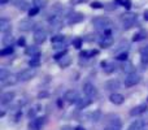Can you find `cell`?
I'll return each instance as SVG.
<instances>
[{
    "mask_svg": "<svg viewBox=\"0 0 148 130\" xmlns=\"http://www.w3.org/2000/svg\"><path fill=\"white\" fill-rule=\"evenodd\" d=\"M92 25L95 26L96 30L107 31L108 29L110 28V25H112V21H110L108 17H96L92 20Z\"/></svg>",
    "mask_w": 148,
    "mask_h": 130,
    "instance_id": "6da1fadb",
    "label": "cell"
},
{
    "mask_svg": "<svg viewBox=\"0 0 148 130\" xmlns=\"http://www.w3.org/2000/svg\"><path fill=\"white\" fill-rule=\"evenodd\" d=\"M35 74H36L35 68H29V69H25V70L20 72L18 76H17V78L20 79V81H22V82H26V81H30L31 78H34Z\"/></svg>",
    "mask_w": 148,
    "mask_h": 130,
    "instance_id": "7a4b0ae2",
    "label": "cell"
},
{
    "mask_svg": "<svg viewBox=\"0 0 148 130\" xmlns=\"http://www.w3.org/2000/svg\"><path fill=\"white\" fill-rule=\"evenodd\" d=\"M121 21L123 23V28L129 29L134 25V22L136 21V14H131V13H127V14H122L121 16Z\"/></svg>",
    "mask_w": 148,
    "mask_h": 130,
    "instance_id": "3957f363",
    "label": "cell"
},
{
    "mask_svg": "<svg viewBox=\"0 0 148 130\" xmlns=\"http://www.w3.org/2000/svg\"><path fill=\"white\" fill-rule=\"evenodd\" d=\"M46 36H47L46 30H43L42 28H36L35 33H34V42H35L36 44H42L46 41Z\"/></svg>",
    "mask_w": 148,
    "mask_h": 130,
    "instance_id": "277c9868",
    "label": "cell"
},
{
    "mask_svg": "<svg viewBox=\"0 0 148 130\" xmlns=\"http://www.w3.org/2000/svg\"><path fill=\"white\" fill-rule=\"evenodd\" d=\"M140 81V76L136 73H130L127 74V77L125 78V85L127 87H131V86H135L136 83H139Z\"/></svg>",
    "mask_w": 148,
    "mask_h": 130,
    "instance_id": "5b68a950",
    "label": "cell"
},
{
    "mask_svg": "<svg viewBox=\"0 0 148 130\" xmlns=\"http://www.w3.org/2000/svg\"><path fill=\"white\" fill-rule=\"evenodd\" d=\"M14 95L16 94L13 91H7V92H4V94H1V96H0V104L1 105L9 104V103L14 99Z\"/></svg>",
    "mask_w": 148,
    "mask_h": 130,
    "instance_id": "8992f818",
    "label": "cell"
},
{
    "mask_svg": "<svg viewBox=\"0 0 148 130\" xmlns=\"http://www.w3.org/2000/svg\"><path fill=\"white\" fill-rule=\"evenodd\" d=\"M64 99L66 100L68 103H77L79 100V96H78V92L75 90H69V91L65 92L64 95Z\"/></svg>",
    "mask_w": 148,
    "mask_h": 130,
    "instance_id": "52a82bcc",
    "label": "cell"
},
{
    "mask_svg": "<svg viewBox=\"0 0 148 130\" xmlns=\"http://www.w3.org/2000/svg\"><path fill=\"white\" fill-rule=\"evenodd\" d=\"M83 92L87 98H92V96H95V94H96V89H95V86L92 83L87 82V83L83 85Z\"/></svg>",
    "mask_w": 148,
    "mask_h": 130,
    "instance_id": "ba28073f",
    "label": "cell"
},
{
    "mask_svg": "<svg viewBox=\"0 0 148 130\" xmlns=\"http://www.w3.org/2000/svg\"><path fill=\"white\" fill-rule=\"evenodd\" d=\"M109 100H110V103H113V104L120 105L125 102V96H123L122 94H118V92H113V94L109 96Z\"/></svg>",
    "mask_w": 148,
    "mask_h": 130,
    "instance_id": "9c48e42d",
    "label": "cell"
},
{
    "mask_svg": "<svg viewBox=\"0 0 148 130\" xmlns=\"http://www.w3.org/2000/svg\"><path fill=\"white\" fill-rule=\"evenodd\" d=\"M83 18H84V16L82 13H72L70 16H68V23L69 25H74V23L81 22Z\"/></svg>",
    "mask_w": 148,
    "mask_h": 130,
    "instance_id": "30bf717a",
    "label": "cell"
},
{
    "mask_svg": "<svg viewBox=\"0 0 148 130\" xmlns=\"http://www.w3.org/2000/svg\"><path fill=\"white\" fill-rule=\"evenodd\" d=\"M146 111H147V105L146 104H139V105L134 107L133 109L130 111V116H133V117H135V116H140L142 113H144Z\"/></svg>",
    "mask_w": 148,
    "mask_h": 130,
    "instance_id": "8fae6325",
    "label": "cell"
},
{
    "mask_svg": "<svg viewBox=\"0 0 148 130\" xmlns=\"http://www.w3.org/2000/svg\"><path fill=\"white\" fill-rule=\"evenodd\" d=\"M18 26H20V30L21 31H30L31 29L34 28V22L27 18V20H22V21H21Z\"/></svg>",
    "mask_w": 148,
    "mask_h": 130,
    "instance_id": "7c38bea8",
    "label": "cell"
},
{
    "mask_svg": "<svg viewBox=\"0 0 148 130\" xmlns=\"http://www.w3.org/2000/svg\"><path fill=\"white\" fill-rule=\"evenodd\" d=\"M113 43V38L110 36L109 31H107V35L103 36V39L100 41V47H103V48H108V47H110Z\"/></svg>",
    "mask_w": 148,
    "mask_h": 130,
    "instance_id": "4fadbf2b",
    "label": "cell"
},
{
    "mask_svg": "<svg viewBox=\"0 0 148 130\" xmlns=\"http://www.w3.org/2000/svg\"><path fill=\"white\" fill-rule=\"evenodd\" d=\"M44 121H46V118L44 117H39V118L33 120V122L30 124V130H39L42 126H43Z\"/></svg>",
    "mask_w": 148,
    "mask_h": 130,
    "instance_id": "5bb4252c",
    "label": "cell"
},
{
    "mask_svg": "<svg viewBox=\"0 0 148 130\" xmlns=\"http://www.w3.org/2000/svg\"><path fill=\"white\" fill-rule=\"evenodd\" d=\"M49 23H51V28L60 29L62 26V20L59 16H52V17L49 18Z\"/></svg>",
    "mask_w": 148,
    "mask_h": 130,
    "instance_id": "9a60e30c",
    "label": "cell"
},
{
    "mask_svg": "<svg viewBox=\"0 0 148 130\" xmlns=\"http://www.w3.org/2000/svg\"><path fill=\"white\" fill-rule=\"evenodd\" d=\"M105 89L109 90V91H116L117 89H120V82L117 79H110L105 83Z\"/></svg>",
    "mask_w": 148,
    "mask_h": 130,
    "instance_id": "2e32d148",
    "label": "cell"
},
{
    "mask_svg": "<svg viewBox=\"0 0 148 130\" xmlns=\"http://www.w3.org/2000/svg\"><path fill=\"white\" fill-rule=\"evenodd\" d=\"M13 42H14V38L12 36V34L5 33V35L3 36V41H1L3 46H4V47H10V46H12Z\"/></svg>",
    "mask_w": 148,
    "mask_h": 130,
    "instance_id": "e0dca14e",
    "label": "cell"
},
{
    "mask_svg": "<svg viewBox=\"0 0 148 130\" xmlns=\"http://www.w3.org/2000/svg\"><path fill=\"white\" fill-rule=\"evenodd\" d=\"M57 61H59V65L61 66V68H68V66L72 64V57L65 55L64 57H61V59L57 60Z\"/></svg>",
    "mask_w": 148,
    "mask_h": 130,
    "instance_id": "ac0fdd59",
    "label": "cell"
},
{
    "mask_svg": "<svg viewBox=\"0 0 148 130\" xmlns=\"http://www.w3.org/2000/svg\"><path fill=\"white\" fill-rule=\"evenodd\" d=\"M0 30L3 31V33H8V31L10 30V22L8 20H5V18H1L0 20Z\"/></svg>",
    "mask_w": 148,
    "mask_h": 130,
    "instance_id": "d6986e66",
    "label": "cell"
},
{
    "mask_svg": "<svg viewBox=\"0 0 148 130\" xmlns=\"http://www.w3.org/2000/svg\"><path fill=\"white\" fill-rule=\"evenodd\" d=\"M109 130H121V121L118 117H114L112 121L109 122Z\"/></svg>",
    "mask_w": 148,
    "mask_h": 130,
    "instance_id": "ffe728a7",
    "label": "cell"
},
{
    "mask_svg": "<svg viewBox=\"0 0 148 130\" xmlns=\"http://www.w3.org/2000/svg\"><path fill=\"white\" fill-rule=\"evenodd\" d=\"M17 79L18 78H16L14 76H9V77H7L4 81H1V86L7 87V86H10V85H14L16 82H17Z\"/></svg>",
    "mask_w": 148,
    "mask_h": 130,
    "instance_id": "44dd1931",
    "label": "cell"
},
{
    "mask_svg": "<svg viewBox=\"0 0 148 130\" xmlns=\"http://www.w3.org/2000/svg\"><path fill=\"white\" fill-rule=\"evenodd\" d=\"M144 121H140V120H135L133 124L130 125L129 130H143V126H144Z\"/></svg>",
    "mask_w": 148,
    "mask_h": 130,
    "instance_id": "7402d4cb",
    "label": "cell"
},
{
    "mask_svg": "<svg viewBox=\"0 0 148 130\" xmlns=\"http://www.w3.org/2000/svg\"><path fill=\"white\" fill-rule=\"evenodd\" d=\"M90 103H91V100H90V98H84V99H79L78 102H77V105H78L79 109H82V108H86L87 105H90Z\"/></svg>",
    "mask_w": 148,
    "mask_h": 130,
    "instance_id": "603a6c76",
    "label": "cell"
},
{
    "mask_svg": "<svg viewBox=\"0 0 148 130\" xmlns=\"http://www.w3.org/2000/svg\"><path fill=\"white\" fill-rule=\"evenodd\" d=\"M103 66H104V70L105 73H113V72L116 70V64H113V63H109V64H107V63H103Z\"/></svg>",
    "mask_w": 148,
    "mask_h": 130,
    "instance_id": "cb8c5ba5",
    "label": "cell"
},
{
    "mask_svg": "<svg viewBox=\"0 0 148 130\" xmlns=\"http://www.w3.org/2000/svg\"><path fill=\"white\" fill-rule=\"evenodd\" d=\"M14 4H16V7H17L18 9H21V10H25L26 8H27V5H29L25 0H16Z\"/></svg>",
    "mask_w": 148,
    "mask_h": 130,
    "instance_id": "d4e9b609",
    "label": "cell"
},
{
    "mask_svg": "<svg viewBox=\"0 0 148 130\" xmlns=\"http://www.w3.org/2000/svg\"><path fill=\"white\" fill-rule=\"evenodd\" d=\"M26 54L31 55V57L39 56V52H38V50H36V47H27V48H26Z\"/></svg>",
    "mask_w": 148,
    "mask_h": 130,
    "instance_id": "484cf974",
    "label": "cell"
},
{
    "mask_svg": "<svg viewBox=\"0 0 148 130\" xmlns=\"http://www.w3.org/2000/svg\"><path fill=\"white\" fill-rule=\"evenodd\" d=\"M13 54V47H5V48H3L1 51H0V56H7V55H10Z\"/></svg>",
    "mask_w": 148,
    "mask_h": 130,
    "instance_id": "4316f807",
    "label": "cell"
},
{
    "mask_svg": "<svg viewBox=\"0 0 148 130\" xmlns=\"http://www.w3.org/2000/svg\"><path fill=\"white\" fill-rule=\"evenodd\" d=\"M39 63H40V60H39V56H34V57H31V60L29 61V64H30L31 68H36V66L39 65Z\"/></svg>",
    "mask_w": 148,
    "mask_h": 130,
    "instance_id": "83f0119b",
    "label": "cell"
},
{
    "mask_svg": "<svg viewBox=\"0 0 148 130\" xmlns=\"http://www.w3.org/2000/svg\"><path fill=\"white\" fill-rule=\"evenodd\" d=\"M146 31H140V33H138V34H135V35H134V42H138V41H142V39H144L146 38Z\"/></svg>",
    "mask_w": 148,
    "mask_h": 130,
    "instance_id": "f1b7e54d",
    "label": "cell"
},
{
    "mask_svg": "<svg viewBox=\"0 0 148 130\" xmlns=\"http://www.w3.org/2000/svg\"><path fill=\"white\" fill-rule=\"evenodd\" d=\"M46 4H47V0H34V7H36V8L44 7Z\"/></svg>",
    "mask_w": 148,
    "mask_h": 130,
    "instance_id": "f546056e",
    "label": "cell"
},
{
    "mask_svg": "<svg viewBox=\"0 0 148 130\" xmlns=\"http://www.w3.org/2000/svg\"><path fill=\"white\" fill-rule=\"evenodd\" d=\"M9 76L10 74L8 73V70H5V69H1V70H0V81H4V79Z\"/></svg>",
    "mask_w": 148,
    "mask_h": 130,
    "instance_id": "4dcf8cb0",
    "label": "cell"
},
{
    "mask_svg": "<svg viewBox=\"0 0 148 130\" xmlns=\"http://www.w3.org/2000/svg\"><path fill=\"white\" fill-rule=\"evenodd\" d=\"M64 41V35H56L52 38V43H59V42Z\"/></svg>",
    "mask_w": 148,
    "mask_h": 130,
    "instance_id": "1f68e13d",
    "label": "cell"
},
{
    "mask_svg": "<svg viewBox=\"0 0 148 130\" xmlns=\"http://www.w3.org/2000/svg\"><path fill=\"white\" fill-rule=\"evenodd\" d=\"M38 108H39L38 105H35V107L33 108V111L30 109V112H29V117H33V116H35V113H36V112H38V111H39Z\"/></svg>",
    "mask_w": 148,
    "mask_h": 130,
    "instance_id": "d6a6232c",
    "label": "cell"
},
{
    "mask_svg": "<svg viewBox=\"0 0 148 130\" xmlns=\"http://www.w3.org/2000/svg\"><path fill=\"white\" fill-rule=\"evenodd\" d=\"M65 55H66V51H61V52H59V54L55 55V59H56V60H60L61 57H64Z\"/></svg>",
    "mask_w": 148,
    "mask_h": 130,
    "instance_id": "836d02e7",
    "label": "cell"
},
{
    "mask_svg": "<svg viewBox=\"0 0 148 130\" xmlns=\"http://www.w3.org/2000/svg\"><path fill=\"white\" fill-rule=\"evenodd\" d=\"M39 12V8H36V7H34V8H31L30 10H29V14L30 16H35L36 13Z\"/></svg>",
    "mask_w": 148,
    "mask_h": 130,
    "instance_id": "e575fe53",
    "label": "cell"
},
{
    "mask_svg": "<svg viewBox=\"0 0 148 130\" xmlns=\"http://www.w3.org/2000/svg\"><path fill=\"white\" fill-rule=\"evenodd\" d=\"M92 55H96V51H88V52H82L81 56H92Z\"/></svg>",
    "mask_w": 148,
    "mask_h": 130,
    "instance_id": "d590c367",
    "label": "cell"
},
{
    "mask_svg": "<svg viewBox=\"0 0 148 130\" xmlns=\"http://www.w3.org/2000/svg\"><path fill=\"white\" fill-rule=\"evenodd\" d=\"M91 7L95 8V9H99V8H103V4L101 3H99V1H95V3H92L91 4Z\"/></svg>",
    "mask_w": 148,
    "mask_h": 130,
    "instance_id": "8d00e7d4",
    "label": "cell"
},
{
    "mask_svg": "<svg viewBox=\"0 0 148 130\" xmlns=\"http://www.w3.org/2000/svg\"><path fill=\"white\" fill-rule=\"evenodd\" d=\"M99 116H100V112H99V111H96L95 113H92V116H91V117H92V121H97V120H99Z\"/></svg>",
    "mask_w": 148,
    "mask_h": 130,
    "instance_id": "74e56055",
    "label": "cell"
},
{
    "mask_svg": "<svg viewBox=\"0 0 148 130\" xmlns=\"http://www.w3.org/2000/svg\"><path fill=\"white\" fill-rule=\"evenodd\" d=\"M117 59L118 60H126V59H127V54H126V52H125V54H121Z\"/></svg>",
    "mask_w": 148,
    "mask_h": 130,
    "instance_id": "f35d334b",
    "label": "cell"
},
{
    "mask_svg": "<svg viewBox=\"0 0 148 130\" xmlns=\"http://www.w3.org/2000/svg\"><path fill=\"white\" fill-rule=\"evenodd\" d=\"M61 130H74V129H73V126H70V125H65L61 128Z\"/></svg>",
    "mask_w": 148,
    "mask_h": 130,
    "instance_id": "ab89813d",
    "label": "cell"
},
{
    "mask_svg": "<svg viewBox=\"0 0 148 130\" xmlns=\"http://www.w3.org/2000/svg\"><path fill=\"white\" fill-rule=\"evenodd\" d=\"M74 44H75L77 48H79V47H81V39H77V41H74Z\"/></svg>",
    "mask_w": 148,
    "mask_h": 130,
    "instance_id": "60d3db41",
    "label": "cell"
},
{
    "mask_svg": "<svg viewBox=\"0 0 148 130\" xmlns=\"http://www.w3.org/2000/svg\"><path fill=\"white\" fill-rule=\"evenodd\" d=\"M142 61H143V63H148V55H143V56H142Z\"/></svg>",
    "mask_w": 148,
    "mask_h": 130,
    "instance_id": "b9f144b4",
    "label": "cell"
},
{
    "mask_svg": "<svg viewBox=\"0 0 148 130\" xmlns=\"http://www.w3.org/2000/svg\"><path fill=\"white\" fill-rule=\"evenodd\" d=\"M18 44H20V46H23V44H25V39L21 38L20 41H18Z\"/></svg>",
    "mask_w": 148,
    "mask_h": 130,
    "instance_id": "7bdbcfd3",
    "label": "cell"
},
{
    "mask_svg": "<svg viewBox=\"0 0 148 130\" xmlns=\"http://www.w3.org/2000/svg\"><path fill=\"white\" fill-rule=\"evenodd\" d=\"M8 1H9V0H0V4H1V5H4L5 3H8Z\"/></svg>",
    "mask_w": 148,
    "mask_h": 130,
    "instance_id": "ee69618b",
    "label": "cell"
},
{
    "mask_svg": "<svg viewBox=\"0 0 148 130\" xmlns=\"http://www.w3.org/2000/svg\"><path fill=\"white\" fill-rule=\"evenodd\" d=\"M144 18H146V20H148V10H146V12H144Z\"/></svg>",
    "mask_w": 148,
    "mask_h": 130,
    "instance_id": "f6af8a7d",
    "label": "cell"
},
{
    "mask_svg": "<svg viewBox=\"0 0 148 130\" xmlns=\"http://www.w3.org/2000/svg\"><path fill=\"white\" fill-rule=\"evenodd\" d=\"M75 130H84V129H83V128H77Z\"/></svg>",
    "mask_w": 148,
    "mask_h": 130,
    "instance_id": "bcb514c9",
    "label": "cell"
},
{
    "mask_svg": "<svg viewBox=\"0 0 148 130\" xmlns=\"http://www.w3.org/2000/svg\"><path fill=\"white\" fill-rule=\"evenodd\" d=\"M146 124H148V116H147V118H146V121H144Z\"/></svg>",
    "mask_w": 148,
    "mask_h": 130,
    "instance_id": "7dc6e473",
    "label": "cell"
},
{
    "mask_svg": "<svg viewBox=\"0 0 148 130\" xmlns=\"http://www.w3.org/2000/svg\"><path fill=\"white\" fill-rule=\"evenodd\" d=\"M146 51H147V54H148V47H147V48H146Z\"/></svg>",
    "mask_w": 148,
    "mask_h": 130,
    "instance_id": "c3c4849f",
    "label": "cell"
},
{
    "mask_svg": "<svg viewBox=\"0 0 148 130\" xmlns=\"http://www.w3.org/2000/svg\"><path fill=\"white\" fill-rule=\"evenodd\" d=\"M105 130H109V129H105Z\"/></svg>",
    "mask_w": 148,
    "mask_h": 130,
    "instance_id": "681fc988",
    "label": "cell"
}]
</instances>
